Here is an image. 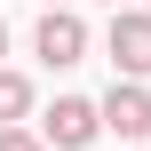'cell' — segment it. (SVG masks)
Wrapping results in <instances>:
<instances>
[{"label": "cell", "mask_w": 151, "mask_h": 151, "mask_svg": "<svg viewBox=\"0 0 151 151\" xmlns=\"http://www.w3.org/2000/svg\"><path fill=\"white\" fill-rule=\"evenodd\" d=\"M32 48H40V64H48V72H72V64L88 56V24H80L64 0H48V16H40V32H32Z\"/></svg>", "instance_id": "obj_1"}, {"label": "cell", "mask_w": 151, "mask_h": 151, "mask_svg": "<svg viewBox=\"0 0 151 151\" xmlns=\"http://www.w3.org/2000/svg\"><path fill=\"white\" fill-rule=\"evenodd\" d=\"M104 48H111V64H119L127 80H151V8H127V0H119Z\"/></svg>", "instance_id": "obj_2"}, {"label": "cell", "mask_w": 151, "mask_h": 151, "mask_svg": "<svg viewBox=\"0 0 151 151\" xmlns=\"http://www.w3.org/2000/svg\"><path fill=\"white\" fill-rule=\"evenodd\" d=\"M96 127H111L119 143L151 135V96H143V80H111V96L96 104Z\"/></svg>", "instance_id": "obj_3"}, {"label": "cell", "mask_w": 151, "mask_h": 151, "mask_svg": "<svg viewBox=\"0 0 151 151\" xmlns=\"http://www.w3.org/2000/svg\"><path fill=\"white\" fill-rule=\"evenodd\" d=\"M40 135L56 151H80V143H96V104L88 96H56V111L40 119Z\"/></svg>", "instance_id": "obj_4"}, {"label": "cell", "mask_w": 151, "mask_h": 151, "mask_svg": "<svg viewBox=\"0 0 151 151\" xmlns=\"http://www.w3.org/2000/svg\"><path fill=\"white\" fill-rule=\"evenodd\" d=\"M24 111H32V80L0 64V119H24Z\"/></svg>", "instance_id": "obj_5"}, {"label": "cell", "mask_w": 151, "mask_h": 151, "mask_svg": "<svg viewBox=\"0 0 151 151\" xmlns=\"http://www.w3.org/2000/svg\"><path fill=\"white\" fill-rule=\"evenodd\" d=\"M0 151H40V135H32V127H16V119H0Z\"/></svg>", "instance_id": "obj_6"}, {"label": "cell", "mask_w": 151, "mask_h": 151, "mask_svg": "<svg viewBox=\"0 0 151 151\" xmlns=\"http://www.w3.org/2000/svg\"><path fill=\"white\" fill-rule=\"evenodd\" d=\"M0 56H8V24H0Z\"/></svg>", "instance_id": "obj_7"}, {"label": "cell", "mask_w": 151, "mask_h": 151, "mask_svg": "<svg viewBox=\"0 0 151 151\" xmlns=\"http://www.w3.org/2000/svg\"><path fill=\"white\" fill-rule=\"evenodd\" d=\"M111 8H119V0H111Z\"/></svg>", "instance_id": "obj_8"}]
</instances>
